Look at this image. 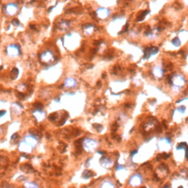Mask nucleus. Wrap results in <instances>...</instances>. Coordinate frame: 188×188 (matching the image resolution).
I'll use <instances>...</instances> for the list:
<instances>
[{"label": "nucleus", "mask_w": 188, "mask_h": 188, "mask_svg": "<svg viewBox=\"0 0 188 188\" xmlns=\"http://www.w3.org/2000/svg\"><path fill=\"white\" fill-rule=\"evenodd\" d=\"M171 83H172L173 88L176 90H180L186 83L185 79L181 74H176L171 78Z\"/></svg>", "instance_id": "f257e3e1"}, {"label": "nucleus", "mask_w": 188, "mask_h": 188, "mask_svg": "<svg viewBox=\"0 0 188 188\" xmlns=\"http://www.w3.org/2000/svg\"><path fill=\"white\" fill-rule=\"evenodd\" d=\"M142 177L141 176V174L139 173H135L134 175H132L129 180V185L132 187H138V186H140L141 185H142Z\"/></svg>", "instance_id": "f03ea898"}, {"label": "nucleus", "mask_w": 188, "mask_h": 188, "mask_svg": "<svg viewBox=\"0 0 188 188\" xmlns=\"http://www.w3.org/2000/svg\"><path fill=\"white\" fill-rule=\"evenodd\" d=\"M158 145L159 148L161 150H168L170 148V147L171 146V141L168 138H161L159 141H158Z\"/></svg>", "instance_id": "7ed1b4c3"}, {"label": "nucleus", "mask_w": 188, "mask_h": 188, "mask_svg": "<svg viewBox=\"0 0 188 188\" xmlns=\"http://www.w3.org/2000/svg\"><path fill=\"white\" fill-rule=\"evenodd\" d=\"M54 54L51 51H47L41 55V60L43 63H50L54 61Z\"/></svg>", "instance_id": "20e7f679"}, {"label": "nucleus", "mask_w": 188, "mask_h": 188, "mask_svg": "<svg viewBox=\"0 0 188 188\" xmlns=\"http://www.w3.org/2000/svg\"><path fill=\"white\" fill-rule=\"evenodd\" d=\"M7 53L10 57H17L19 55L20 53L19 47L15 44L10 45L7 48Z\"/></svg>", "instance_id": "39448f33"}, {"label": "nucleus", "mask_w": 188, "mask_h": 188, "mask_svg": "<svg viewBox=\"0 0 188 188\" xmlns=\"http://www.w3.org/2000/svg\"><path fill=\"white\" fill-rule=\"evenodd\" d=\"M97 145V142L91 139H85L83 142V146L87 151H93L96 148Z\"/></svg>", "instance_id": "423d86ee"}, {"label": "nucleus", "mask_w": 188, "mask_h": 188, "mask_svg": "<svg viewBox=\"0 0 188 188\" xmlns=\"http://www.w3.org/2000/svg\"><path fill=\"white\" fill-rule=\"evenodd\" d=\"M18 11V6L16 4L13 3H10L8 4H7L5 6V13L7 15L10 16H13L16 13V12Z\"/></svg>", "instance_id": "0eeeda50"}, {"label": "nucleus", "mask_w": 188, "mask_h": 188, "mask_svg": "<svg viewBox=\"0 0 188 188\" xmlns=\"http://www.w3.org/2000/svg\"><path fill=\"white\" fill-rule=\"evenodd\" d=\"M152 74L156 78H162L164 74V70L162 69V68L161 66L156 65L152 68Z\"/></svg>", "instance_id": "6e6552de"}, {"label": "nucleus", "mask_w": 188, "mask_h": 188, "mask_svg": "<svg viewBox=\"0 0 188 188\" xmlns=\"http://www.w3.org/2000/svg\"><path fill=\"white\" fill-rule=\"evenodd\" d=\"M96 15L98 18L104 19L110 15V10L106 8H99L96 10Z\"/></svg>", "instance_id": "1a4fd4ad"}, {"label": "nucleus", "mask_w": 188, "mask_h": 188, "mask_svg": "<svg viewBox=\"0 0 188 188\" xmlns=\"http://www.w3.org/2000/svg\"><path fill=\"white\" fill-rule=\"evenodd\" d=\"M23 141H24L26 143H27L28 145H30L32 148H34V147L37 145V143H38L37 139H36L34 136H32V135L26 136L25 138H24V140Z\"/></svg>", "instance_id": "9d476101"}, {"label": "nucleus", "mask_w": 188, "mask_h": 188, "mask_svg": "<svg viewBox=\"0 0 188 188\" xmlns=\"http://www.w3.org/2000/svg\"><path fill=\"white\" fill-rule=\"evenodd\" d=\"M77 84V81H76L75 79H74L72 78H68L65 81V82H64V86L66 87V88H71L76 87Z\"/></svg>", "instance_id": "9b49d317"}, {"label": "nucleus", "mask_w": 188, "mask_h": 188, "mask_svg": "<svg viewBox=\"0 0 188 188\" xmlns=\"http://www.w3.org/2000/svg\"><path fill=\"white\" fill-rule=\"evenodd\" d=\"M83 31H84V33L89 35L93 33V32L94 31V26L91 24H86L83 29Z\"/></svg>", "instance_id": "f8f14e48"}, {"label": "nucleus", "mask_w": 188, "mask_h": 188, "mask_svg": "<svg viewBox=\"0 0 188 188\" xmlns=\"http://www.w3.org/2000/svg\"><path fill=\"white\" fill-rule=\"evenodd\" d=\"M33 114H34V115L35 116V118H36L38 120H39V121L42 120V119L44 118V117L45 116L44 112L42 111L41 110H40V109H37L35 111H34Z\"/></svg>", "instance_id": "ddd939ff"}, {"label": "nucleus", "mask_w": 188, "mask_h": 188, "mask_svg": "<svg viewBox=\"0 0 188 188\" xmlns=\"http://www.w3.org/2000/svg\"><path fill=\"white\" fill-rule=\"evenodd\" d=\"M101 162L102 165L105 168H109L112 165V162L107 158H102Z\"/></svg>", "instance_id": "4468645a"}, {"label": "nucleus", "mask_w": 188, "mask_h": 188, "mask_svg": "<svg viewBox=\"0 0 188 188\" xmlns=\"http://www.w3.org/2000/svg\"><path fill=\"white\" fill-rule=\"evenodd\" d=\"M69 22L67 21H62L61 23H60L59 24V28L61 30H66L68 27H69Z\"/></svg>", "instance_id": "2eb2a0df"}, {"label": "nucleus", "mask_w": 188, "mask_h": 188, "mask_svg": "<svg viewBox=\"0 0 188 188\" xmlns=\"http://www.w3.org/2000/svg\"><path fill=\"white\" fill-rule=\"evenodd\" d=\"M102 188H114L115 185H113L112 182H104L102 185H101Z\"/></svg>", "instance_id": "dca6fc26"}, {"label": "nucleus", "mask_w": 188, "mask_h": 188, "mask_svg": "<svg viewBox=\"0 0 188 188\" xmlns=\"http://www.w3.org/2000/svg\"><path fill=\"white\" fill-rule=\"evenodd\" d=\"M172 44H173V46H175L176 47H178L181 45V41L178 38H176L172 41Z\"/></svg>", "instance_id": "f3484780"}, {"label": "nucleus", "mask_w": 188, "mask_h": 188, "mask_svg": "<svg viewBox=\"0 0 188 188\" xmlns=\"http://www.w3.org/2000/svg\"><path fill=\"white\" fill-rule=\"evenodd\" d=\"M26 188H37L38 186L33 183H30V182H28V183H26L25 185H24Z\"/></svg>", "instance_id": "a211bd4d"}, {"label": "nucleus", "mask_w": 188, "mask_h": 188, "mask_svg": "<svg viewBox=\"0 0 188 188\" xmlns=\"http://www.w3.org/2000/svg\"><path fill=\"white\" fill-rule=\"evenodd\" d=\"M13 24L15 26H18L20 23H19V21H18V19H14V20L13 21Z\"/></svg>", "instance_id": "6ab92c4d"}, {"label": "nucleus", "mask_w": 188, "mask_h": 188, "mask_svg": "<svg viewBox=\"0 0 188 188\" xmlns=\"http://www.w3.org/2000/svg\"><path fill=\"white\" fill-rule=\"evenodd\" d=\"M4 114H5V111H0V117L4 115Z\"/></svg>", "instance_id": "aec40b11"}, {"label": "nucleus", "mask_w": 188, "mask_h": 188, "mask_svg": "<svg viewBox=\"0 0 188 188\" xmlns=\"http://www.w3.org/2000/svg\"><path fill=\"white\" fill-rule=\"evenodd\" d=\"M27 1H30V0H27Z\"/></svg>", "instance_id": "412c9836"}]
</instances>
